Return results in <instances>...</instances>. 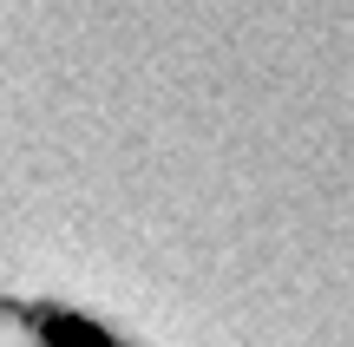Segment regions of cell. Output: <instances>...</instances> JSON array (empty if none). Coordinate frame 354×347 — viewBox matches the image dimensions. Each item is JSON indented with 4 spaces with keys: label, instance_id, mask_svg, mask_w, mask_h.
<instances>
[{
    "label": "cell",
    "instance_id": "1",
    "mask_svg": "<svg viewBox=\"0 0 354 347\" xmlns=\"http://www.w3.org/2000/svg\"><path fill=\"white\" fill-rule=\"evenodd\" d=\"M0 295L99 347H354V0H0Z\"/></svg>",
    "mask_w": 354,
    "mask_h": 347
},
{
    "label": "cell",
    "instance_id": "2",
    "mask_svg": "<svg viewBox=\"0 0 354 347\" xmlns=\"http://www.w3.org/2000/svg\"><path fill=\"white\" fill-rule=\"evenodd\" d=\"M0 347H53V335H46L39 315H26L20 301L0 295Z\"/></svg>",
    "mask_w": 354,
    "mask_h": 347
}]
</instances>
